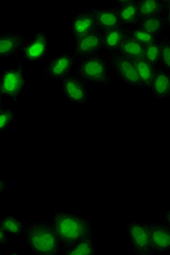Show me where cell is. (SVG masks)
Returning a JSON list of instances; mask_svg holds the SVG:
<instances>
[{"label": "cell", "instance_id": "1", "mask_svg": "<svg viewBox=\"0 0 170 255\" xmlns=\"http://www.w3.org/2000/svg\"><path fill=\"white\" fill-rule=\"evenodd\" d=\"M50 221L63 253L94 235L91 220L82 215L55 210Z\"/></svg>", "mask_w": 170, "mask_h": 255}, {"label": "cell", "instance_id": "2", "mask_svg": "<svg viewBox=\"0 0 170 255\" xmlns=\"http://www.w3.org/2000/svg\"><path fill=\"white\" fill-rule=\"evenodd\" d=\"M23 240L31 252L38 255H56L61 251L51 221L42 219L26 225Z\"/></svg>", "mask_w": 170, "mask_h": 255}, {"label": "cell", "instance_id": "3", "mask_svg": "<svg viewBox=\"0 0 170 255\" xmlns=\"http://www.w3.org/2000/svg\"><path fill=\"white\" fill-rule=\"evenodd\" d=\"M109 70L107 58L95 55L76 61L75 74L86 83L115 86Z\"/></svg>", "mask_w": 170, "mask_h": 255}, {"label": "cell", "instance_id": "4", "mask_svg": "<svg viewBox=\"0 0 170 255\" xmlns=\"http://www.w3.org/2000/svg\"><path fill=\"white\" fill-rule=\"evenodd\" d=\"M27 83L23 71V62L18 61L16 67L1 71L0 94L2 98L10 99L13 103H16L19 96L27 86Z\"/></svg>", "mask_w": 170, "mask_h": 255}, {"label": "cell", "instance_id": "5", "mask_svg": "<svg viewBox=\"0 0 170 255\" xmlns=\"http://www.w3.org/2000/svg\"><path fill=\"white\" fill-rule=\"evenodd\" d=\"M107 60L110 69L114 72L116 78L128 87L141 89L139 77L132 60L118 53L108 54Z\"/></svg>", "mask_w": 170, "mask_h": 255}, {"label": "cell", "instance_id": "6", "mask_svg": "<svg viewBox=\"0 0 170 255\" xmlns=\"http://www.w3.org/2000/svg\"><path fill=\"white\" fill-rule=\"evenodd\" d=\"M61 91L70 103L90 108L88 102L87 84L75 74H70L61 80Z\"/></svg>", "mask_w": 170, "mask_h": 255}, {"label": "cell", "instance_id": "7", "mask_svg": "<svg viewBox=\"0 0 170 255\" xmlns=\"http://www.w3.org/2000/svg\"><path fill=\"white\" fill-rule=\"evenodd\" d=\"M75 64L76 59L72 51L58 55L43 67L45 81H61L72 74Z\"/></svg>", "mask_w": 170, "mask_h": 255}, {"label": "cell", "instance_id": "8", "mask_svg": "<svg viewBox=\"0 0 170 255\" xmlns=\"http://www.w3.org/2000/svg\"><path fill=\"white\" fill-rule=\"evenodd\" d=\"M127 234L134 253L138 255H153L149 230L146 223L130 221L127 224Z\"/></svg>", "mask_w": 170, "mask_h": 255}, {"label": "cell", "instance_id": "9", "mask_svg": "<svg viewBox=\"0 0 170 255\" xmlns=\"http://www.w3.org/2000/svg\"><path fill=\"white\" fill-rule=\"evenodd\" d=\"M48 50L47 34L44 31H37L28 39L20 53L28 64H34L45 59Z\"/></svg>", "mask_w": 170, "mask_h": 255}, {"label": "cell", "instance_id": "10", "mask_svg": "<svg viewBox=\"0 0 170 255\" xmlns=\"http://www.w3.org/2000/svg\"><path fill=\"white\" fill-rule=\"evenodd\" d=\"M103 51V31L97 29L75 42L72 53L77 61L88 56L101 55Z\"/></svg>", "mask_w": 170, "mask_h": 255}, {"label": "cell", "instance_id": "11", "mask_svg": "<svg viewBox=\"0 0 170 255\" xmlns=\"http://www.w3.org/2000/svg\"><path fill=\"white\" fill-rule=\"evenodd\" d=\"M71 24L75 42L98 29L90 6H86L83 10L76 12L71 18Z\"/></svg>", "mask_w": 170, "mask_h": 255}, {"label": "cell", "instance_id": "12", "mask_svg": "<svg viewBox=\"0 0 170 255\" xmlns=\"http://www.w3.org/2000/svg\"><path fill=\"white\" fill-rule=\"evenodd\" d=\"M149 230L151 249L153 255L161 254L170 250V226L158 222L146 223Z\"/></svg>", "mask_w": 170, "mask_h": 255}, {"label": "cell", "instance_id": "13", "mask_svg": "<svg viewBox=\"0 0 170 255\" xmlns=\"http://www.w3.org/2000/svg\"><path fill=\"white\" fill-rule=\"evenodd\" d=\"M28 38L29 37L26 34L14 31L0 32V59L16 56L21 52Z\"/></svg>", "mask_w": 170, "mask_h": 255}, {"label": "cell", "instance_id": "14", "mask_svg": "<svg viewBox=\"0 0 170 255\" xmlns=\"http://www.w3.org/2000/svg\"><path fill=\"white\" fill-rule=\"evenodd\" d=\"M157 99L170 98V72L157 67L150 87L148 89Z\"/></svg>", "mask_w": 170, "mask_h": 255}, {"label": "cell", "instance_id": "15", "mask_svg": "<svg viewBox=\"0 0 170 255\" xmlns=\"http://www.w3.org/2000/svg\"><path fill=\"white\" fill-rule=\"evenodd\" d=\"M91 10L95 17L97 28L103 32L115 28L124 26L121 22L117 10L114 7H111L106 10H102L91 7Z\"/></svg>", "mask_w": 170, "mask_h": 255}, {"label": "cell", "instance_id": "16", "mask_svg": "<svg viewBox=\"0 0 170 255\" xmlns=\"http://www.w3.org/2000/svg\"><path fill=\"white\" fill-rule=\"evenodd\" d=\"M127 26H120L103 32V51L107 54L118 53L123 40L127 35Z\"/></svg>", "mask_w": 170, "mask_h": 255}, {"label": "cell", "instance_id": "17", "mask_svg": "<svg viewBox=\"0 0 170 255\" xmlns=\"http://www.w3.org/2000/svg\"><path fill=\"white\" fill-rule=\"evenodd\" d=\"M134 28L143 30L160 38L162 36L165 35L168 27L161 14V15L141 18L134 26Z\"/></svg>", "mask_w": 170, "mask_h": 255}, {"label": "cell", "instance_id": "18", "mask_svg": "<svg viewBox=\"0 0 170 255\" xmlns=\"http://www.w3.org/2000/svg\"><path fill=\"white\" fill-rule=\"evenodd\" d=\"M133 63L139 77L141 89H149L157 67L148 62L144 58L133 60Z\"/></svg>", "mask_w": 170, "mask_h": 255}, {"label": "cell", "instance_id": "19", "mask_svg": "<svg viewBox=\"0 0 170 255\" xmlns=\"http://www.w3.org/2000/svg\"><path fill=\"white\" fill-rule=\"evenodd\" d=\"M144 49L145 46L127 34L123 40L122 45L119 47L118 53L133 61V60L143 58Z\"/></svg>", "mask_w": 170, "mask_h": 255}, {"label": "cell", "instance_id": "20", "mask_svg": "<svg viewBox=\"0 0 170 255\" xmlns=\"http://www.w3.org/2000/svg\"><path fill=\"white\" fill-rule=\"evenodd\" d=\"M140 19L161 15L163 12L162 0H136Z\"/></svg>", "mask_w": 170, "mask_h": 255}, {"label": "cell", "instance_id": "21", "mask_svg": "<svg viewBox=\"0 0 170 255\" xmlns=\"http://www.w3.org/2000/svg\"><path fill=\"white\" fill-rule=\"evenodd\" d=\"M65 255H97L95 236L92 235L86 238L73 248L64 252Z\"/></svg>", "mask_w": 170, "mask_h": 255}, {"label": "cell", "instance_id": "22", "mask_svg": "<svg viewBox=\"0 0 170 255\" xmlns=\"http://www.w3.org/2000/svg\"><path fill=\"white\" fill-rule=\"evenodd\" d=\"M115 9L117 10L121 22L124 26H135L140 19L136 0L129 5Z\"/></svg>", "mask_w": 170, "mask_h": 255}, {"label": "cell", "instance_id": "23", "mask_svg": "<svg viewBox=\"0 0 170 255\" xmlns=\"http://www.w3.org/2000/svg\"><path fill=\"white\" fill-rule=\"evenodd\" d=\"M25 226L26 225L12 215H7L0 220V227L7 234L15 236L23 235Z\"/></svg>", "mask_w": 170, "mask_h": 255}, {"label": "cell", "instance_id": "24", "mask_svg": "<svg viewBox=\"0 0 170 255\" xmlns=\"http://www.w3.org/2000/svg\"><path fill=\"white\" fill-rule=\"evenodd\" d=\"M161 56L160 38L150 45L145 46L143 58L155 67H160Z\"/></svg>", "mask_w": 170, "mask_h": 255}, {"label": "cell", "instance_id": "25", "mask_svg": "<svg viewBox=\"0 0 170 255\" xmlns=\"http://www.w3.org/2000/svg\"><path fill=\"white\" fill-rule=\"evenodd\" d=\"M161 56L160 67L170 72V35L165 34L160 38Z\"/></svg>", "mask_w": 170, "mask_h": 255}, {"label": "cell", "instance_id": "26", "mask_svg": "<svg viewBox=\"0 0 170 255\" xmlns=\"http://www.w3.org/2000/svg\"><path fill=\"white\" fill-rule=\"evenodd\" d=\"M127 34L132 38L142 44L143 46L150 45V44L157 41V39H160L159 37L153 35V34L146 32V31L141 29H135V28L134 29L128 28Z\"/></svg>", "mask_w": 170, "mask_h": 255}, {"label": "cell", "instance_id": "27", "mask_svg": "<svg viewBox=\"0 0 170 255\" xmlns=\"http://www.w3.org/2000/svg\"><path fill=\"white\" fill-rule=\"evenodd\" d=\"M15 119V113L12 109L1 108L0 109V133L7 130L11 127Z\"/></svg>", "mask_w": 170, "mask_h": 255}, {"label": "cell", "instance_id": "28", "mask_svg": "<svg viewBox=\"0 0 170 255\" xmlns=\"http://www.w3.org/2000/svg\"><path fill=\"white\" fill-rule=\"evenodd\" d=\"M135 1V0H112L111 1V7H114V8H119V7L132 4Z\"/></svg>", "mask_w": 170, "mask_h": 255}, {"label": "cell", "instance_id": "29", "mask_svg": "<svg viewBox=\"0 0 170 255\" xmlns=\"http://www.w3.org/2000/svg\"><path fill=\"white\" fill-rule=\"evenodd\" d=\"M9 242L8 234L0 227V245H7Z\"/></svg>", "mask_w": 170, "mask_h": 255}, {"label": "cell", "instance_id": "30", "mask_svg": "<svg viewBox=\"0 0 170 255\" xmlns=\"http://www.w3.org/2000/svg\"><path fill=\"white\" fill-rule=\"evenodd\" d=\"M162 17L165 20V23H166L167 27L170 26V9H166L164 10L162 13Z\"/></svg>", "mask_w": 170, "mask_h": 255}, {"label": "cell", "instance_id": "31", "mask_svg": "<svg viewBox=\"0 0 170 255\" xmlns=\"http://www.w3.org/2000/svg\"><path fill=\"white\" fill-rule=\"evenodd\" d=\"M7 189H8V186H7V183L0 177V195L7 191Z\"/></svg>", "mask_w": 170, "mask_h": 255}, {"label": "cell", "instance_id": "32", "mask_svg": "<svg viewBox=\"0 0 170 255\" xmlns=\"http://www.w3.org/2000/svg\"><path fill=\"white\" fill-rule=\"evenodd\" d=\"M164 221H165V224L170 226V211H168L164 216Z\"/></svg>", "mask_w": 170, "mask_h": 255}, {"label": "cell", "instance_id": "33", "mask_svg": "<svg viewBox=\"0 0 170 255\" xmlns=\"http://www.w3.org/2000/svg\"><path fill=\"white\" fill-rule=\"evenodd\" d=\"M3 108V101H2V97H1V94H0V109Z\"/></svg>", "mask_w": 170, "mask_h": 255}]
</instances>
